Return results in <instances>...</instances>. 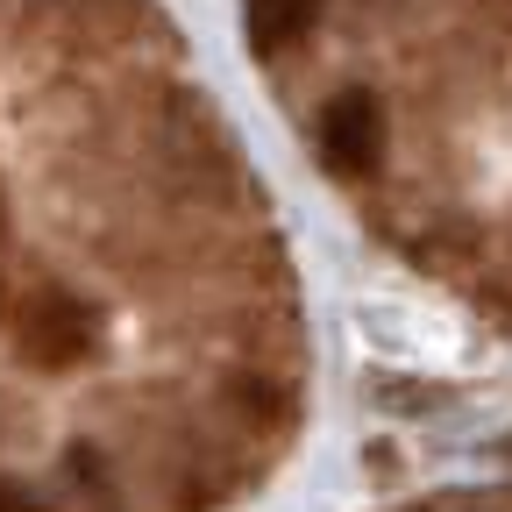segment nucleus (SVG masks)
<instances>
[{
  "mask_svg": "<svg viewBox=\"0 0 512 512\" xmlns=\"http://www.w3.org/2000/svg\"><path fill=\"white\" fill-rule=\"evenodd\" d=\"M0 320H8L15 356H22L29 370H43V377L79 370V363L93 356V342H100L93 313H86L72 292H64V285H29L15 306H0Z\"/></svg>",
  "mask_w": 512,
  "mask_h": 512,
  "instance_id": "1",
  "label": "nucleus"
},
{
  "mask_svg": "<svg viewBox=\"0 0 512 512\" xmlns=\"http://www.w3.org/2000/svg\"><path fill=\"white\" fill-rule=\"evenodd\" d=\"M320 157L342 178H370L384 164V107L370 93H335L320 107Z\"/></svg>",
  "mask_w": 512,
  "mask_h": 512,
  "instance_id": "2",
  "label": "nucleus"
},
{
  "mask_svg": "<svg viewBox=\"0 0 512 512\" xmlns=\"http://www.w3.org/2000/svg\"><path fill=\"white\" fill-rule=\"evenodd\" d=\"M320 15V0H249V43L256 57H285Z\"/></svg>",
  "mask_w": 512,
  "mask_h": 512,
  "instance_id": "3",
  "label": "nucleus"
},
{
  "mask_svg": "<svg viewBox=\"0 0 512 512\" xmlns=\"http://www.w3.org/2000/svg\"><path fill=\"white\" fill-rule=\"evenodd\" d=\"M0 235H8V185H0Z\"/></svg>",
  "mask_w": 512,
  "mask_h": 512,
  "instance_id": "4",
  "label": "nucleus"
}]
</instances>
